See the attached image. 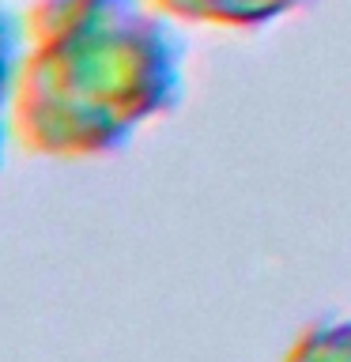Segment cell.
I'll list each match as a JSON object with an SVG mask.
<instances>
[{
	"label": "cell",
	"mask_w": 351,
	"mask_h": 362,
	"mask_svg": "<svg viewBox=\"0 0 351 362\" xmlns=\"http://www.w3.org/2000/svg\"><path fill=\"white\" fill-rule=\"evenodd\" d=\"M147 0H38L23 19L11 140L38 158H102L178 106L181 38Z\"/></svg>",
	"instance_id": "obj_1"
},
{
	"label": "cell",
	"mask_w": 351,
	"mask_h": 362,
	"mask_svg": "<svg viewBox=\"0 0 351 362\" xmlns=\"http://www.w3.org/2000/svg\"><path fill=\"white\" fill-rule=\"evenodd\" d=\"M174 23H200V27L253 30L265 23L302 8L306 0H147Z\"/></svg>",
	"instance_id": "obj_2"
},
{
	"label": "cell",
	"mask_w": 351,
	"mask_h": 362,
	"mask_svg": "<svg viewBox=\"0 0 351 362\" xmlns=\"http://www.w3.org/2000/svg\"><path fill=\"white\" fill-rule=\"evenodd\" d=\"M283 362H351V317L317 321L302 328Z\"/></svg>",
	"instance_id": "obj_3"
},
{
	"label": "cell",
	"mask_w": 351,
	"mask_h": 362,
	"mask_svg": "<svg viewBox=\"0 0 351 362\" xmlns=\"http://www.w3.org/2000/svg\"><path fill=\"white\" fill-rule=\"evenodd\" d=\"M19 53H23V27L0 8V155L11 140V98H16Z\"/></svg>",
	"instance_id": "obj_4"
}]
</instances>
